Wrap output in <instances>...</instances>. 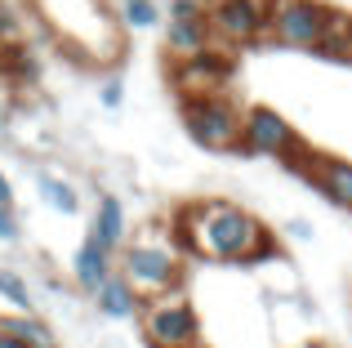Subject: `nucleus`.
I'll list each match as a JSON object with an SVG mask.
<instances>
[{
	"label": "nucleus",
	"instance_id": "18",
	"mask_svg": "<svg viewBox=\"0 0 352 348\" xmlns=\"http://www.w3.org/2000/svg\"><path fill=\"white\" fill-rule=\"evenodd\" d=\"M0 299H9L18 313H32V308H36V299H32V290H27V281L18 277L14 268H0Z\"/></svg>",
	"mask_w": 352,
	"mask_h": 348
},
{
	"label": "nucleus",
	"instance_id": "26",
	"mask_svg": "<svg viewBox=\"0 0 352 348\" xmlns=\"http://www.w3.org/2000/svg\"><path fill=\"white\" fill-rule=\"evenodd\" d=\"M0 130H5V103H0Z\"/></svg>",
	"mask_w": 352,
	"mask_h": 348
},
{
	"label": "nucleus",
	"instance_id": "27",
	"mask_svg": "<svg viewBox=\"0 0 352 348\" xmlns=\"http://www.w3.org/2000/svg\"><path fill=\"white\" fill-rule=\"evenodd\" d=\"M188 348H206V344H188Z\"/></svg>",
	"mask_w": 352,
	"mask_h": 348
},
{
	"label": "nucleus",
	"instance_id": "11",
	"mask_svg": "<svg viewBox=\"0 0 352 348\" xmlns=\"http://www.w3.org/2000/svg\"><path fill=\"white\" fill-rule=\"evenodd\" d=\"M89 241L98 246V250L116 254L120 246L129 241V224H125V206L112 197V192H103L94 206V219H89Z\"/></svg>",
	"mask_w": 352,
	"mask_h": 348
},
{
	"label": "nucleus",
	"instance_id": "22",
	"mask_svg": "<svg viewBox=\"0 0 352 348\" xmlns=\"http://www.w3.org/2000/svg\"><path fill=\"white\" fill-rule=\"evenodd\" d=\"M0 241H5V246L18 241V215H14V206H0Z\"/></svg>",
	"mask_w": 352,
	"mask_h": 348
},
{
	"label": "nucleus",
	"instance_id": "15",
	"mask_svg": "<svg viewBox=\"0 0 352 348\" xmlns=\"http://www.w3.org/2000/svg\"><path fill=\"white\" fill-rule=\"evenodd\" d=\"M36 192H41V201L54 210V215H76L80 210L76 188H72L67 179H58V174H36Z\"/></svg>",
	"mask_w": 352,
	"mask_h": 348
},
{
	"label": "nucleus",
	"instance_id": "17",
	"mask_svg": "<svg viewBox=\"0 0 352 348\" xmlns=\"http://www.w3.org/2000/svg\"><path fill=\"white\" fill-rule=\"evenodd\" d=\"M0 331H9L14 340L32 344V348H58L54 344V331L41 322L36 313H18V317H0Z\"/></svg>",
	"mask_w": 352,
	"mask_h": 348
},
{
	"label": "nucleus",
	"instance_id": "10",
	"mask_svg": "<svg viewBox=\"0 0 352 348\" xmlns=\"http://www.w3.org/2000/svg\"><path fill=\"white\" fill-rule=\"evenodd\" d=\"M285 170L303 174V179H308L326 201H335L339 210H352V161L303 148V152H294V157L285 161Z\"/></svg>",
	"mask_w": 352,
	"mask_h": 348
},
{
	"label": "nucleus",
	"instance_id": "13",
	"mask_svg": "<svg viewBox=\"0 0 352 348\" xmlns=\"http://www.w3.org/2000/svg\"><path fill=\"white\" fill-rule=\"evenodd\" d=\"M72 277H76L80 290H89V295H94V290L112 277V254L98 250V246L85 237V241H80V250L72 254Z\"/></svg>",
	"mask_w": 352,
	"mask_h": 348
},
{
	"label": "nucleus",
	"instance_id": "21",
	"mask_svg": "<svg viewBox=\"0 0 352 348\" xmlns=\"http://www.w3.org/2000/svg\"><path fill=\"white\" fill-rule=\"evenodd\" d=\"M18 41H23V27H18L14 14L0 5V45H18Z\"/></svg>",
	"mask_w": 352,
	"mask_h": 348
},
{
	"label": "nucleus",
	"instance_id": "2",
	"mask_svg": "<svg viewBox=\"0 0 352 348\" xmlns=\"http://www.w3.org/2000/svg\"><path fill=\"white\" fill-rule=\"evenodd\" d=\"M32 9L80 63H112L120 54V23L103 0H32Z\"/></svg>",
	"mask_w": 352,
	"mask_h": 348
},
{
	"label": "nucleus",
	"instance_id": "20",
	"mask_svg": "<svg viewBox=\"0 0 352 348\" xmlns=\"http://www.w3.org/2000/svg\"><path fill=\"white\" fill-rule=\"evenodd\" d=\"M120 98H125V85H120L116 76H107V80H103V89H98V103L116 112V107H120Z\"/></svg>",
	"mask_w": 352,
	"mask_h": 348
},
{
	"label": "nucleus",
	"instance_id": "14",
	"mask_svg": "<svg viewBox=\"0 0 352 348\" xmlns=\"http://www.w3.org/2000/svg\"><path fill=\"white\" fill-rule=\"evenodd\" d=\"M94 304L103 317H112V322H125V317H134L138 308H143V299L134 295V286H129L120 272H112V277L103 281V286L94 290Z\"/></svg>",
	"mask_w": 352,
	"mask_h": 348
},
{
	"label": "nucleus",
	"instance_id": "25",
	"mask_svg": "<svg viewBox=\"0 0 352 348\" xmlns=\"http://www.w3.org/2000/svg\"><path fill=\"white\" fill-rule=\"evenodd\" d=\"M0 348H32V344H23V340H14L9 331H0Z\"/></svg>",
	"mask_w": 352,
	"mask_h": 348
},
{
	"label": "nucleus",
	"instance_id": "12",
	"mask_svg": "<svg viewBox=\"0 0 352 348\" xmlns=\"http://www.w3.org/2000/svg\"><path fill=\"white\" fill-rule=\"evenodd\" d=\"M206 45H214V32H210L206 14L201 18H170L165 23V54L170 58H188V54L206 50Z\"/></svg>",
	"mask_w": 352,
	"mask_h": 348
},
{
	"label": "nucleus",
	"instance_id": "1",
	"mask_svg": "<svg viewBox=\"0 0 352 348\" xmlns=\"http://www.w3.org/2000/svg\"><path fill=\"white\" fill-rule=\"evenodd\" d=\"M174 237L183 250L210 263H263L276 254V241L245 206L232 201H192L174 215Z\"/></svg>",
	"mask_w": 352,
	"mask_h": 348
},
{
	"label": "nucleus",
	"instance_id": "4",
	"mask_svg": "<svg viewBox=\"0 0 352 348\" xmlns=\"http://www.w3.org/2000/svg\"><path fill=\"white\" fill-rule=\"evenodd\" d=\"M183 130L206 152H241V107H236V98H228L223 89H219V94L183 98Z\"/></svg>",
	"mask_w": 352,
	"mask_h": 348
},
{
	"label": "nucleus",
	"instance_id": "23",
	"mask_svg": "<svg viewBox=\"0 0 352 348\" xmlns=\"http://www.w3.org/2000/svg\"><path fill=\"white\" fill-rule=\"evenodd\" d=\"M285 232L299 237V241H308V237H312V224H308V219H285Z\"/></svg>",
	"mask_w": 352,
	"mask_h": 348
},
{
	"label": "nucleus",
	"instance_id": "24",
	"mask_svg": "<svg viewBox=\"0 0 352 348\" xmlns=\"http://www.w3.org/2000/svg\"><path fill=\"white\" fill-rule=\"evenodd\" d=\"M0 206H14V183L5 179V170H0Z\"/></svg>",
	"mask_w": 352,
	"mask_h": 348
},
{
	"label": "nucleus",
	"instance_id": "3",
	"mask_svg": "<svg viewBox=\"0 0 352 348\" xmlns=\"http://www.w3.org/2000/svg\"><path fill=\"white\" fill-rule=\"evenodd\" d=\"M120 277L134 286L138 299H156L170 295V290L188 286V268H183V246L179 237L161 232V228H147L143 237L120 246Z\"/></svg>",
	"mask_w": 352,
	"mask_h": 348
},
{
	"label": "nucleus",
	"instance_id": "5",
	"mask_svg": "<svg viewBox=\"0 0 352 348\" xmlns=\"http://www.w3.org/2000/svg\"><path fill=\"white\" fill-rule=\"evenodd\" d=\"M335 9L326 0H272L267 5V32L285 50H321V41L330 36Z\"/></svg>",
	"mask_w": 352,
	"mask_h": 348
},
{
	"label": "nucleus",
	"instance_id": "16",
	"mask_svg": "<svg viewBox=\"0 0 352 348\" xmlns=\"http://www.w3.org/2000/svg\"><path fill=\"white\" fill-rule=\"evenodd\" d=\"M116 23H120V32H147V27H156L161 23V0H116Z\"/></svg>",
	"mask_w": 352,
	"mask_h": 348
},
{
	"label": "nucleus",
	"instance_id": "9",
	"mask_svg": "<svg viewBox=\"0 0 352 348\" xmlns=\"http://www.w3.org/2000/svg\"><path fill=\"white\" fill-rule=\"evenodd\" d=\"M206 23L223 45H254L267 32V5L263 0H214L206 5Z\"/></svg>",
	"mask_w": 352,
	"mask_h": 348
},
{
	"label": "nucleus",
	"instance_id": "19",
	"mask_svg": "<svg viewBox=\"0 0 352 348\" xmlns=\"http://www.w3.org/2000/svg\"><path fill=\"white\" fill-rule=\"evenodd\" d=\"M161 14H170V18H201L206 14V0H170V5H161Z\"/></svg>",
	"mask_w": 352,
	"mask_h": 348
},
{
	"label": "nucleus",
	"instance_id": "6",
	"mask_svg": "<svg viewBox=\"0 0 352 348\" xmlns=\"http://www.w3.org/2000/svg\"><path fill=\"white\" fill-rule=\"evenodd\" d=\"M143 317V335L152 348H188V344H201V313L183 290H170V295H156V299H143L138 308Z\"/></svg>",
	"mask_w": 352,
	"mask_h": 348
},
{
	"label": "nucleus",
	"instance_id": "7",
	"mask_svg": "<svg viewBox=\"0 0 352 348\" xmlns=\"http://www.w3.org/2000/svg\"><path fill=\"white\" fill-rule=\"evenodd\" d=\"M303 148H308V143L299 139V130H294L276 107H245V112H241V152L281 161L285 166V161Z\"/></svg>",
	"mask_w": 352,
	"mask_h": 348
},
{
	"label": "nucleus",
	"instance_id": "8",
	"mask_svg": "<svg viewBox=\"0 0 352 348\" xmlns=\"http://www.w3.org/2000/svg\"><path fill=\"white\" fill-rule=\"evenodd\" d=\"M232 72H236L232 54L206 45V50L188 54V58H174L170 80H174V89H179V98H197V94H219V89L232 80Z\"/></svg>",
	"mask_w": 352,
	"mask_h": 348
}]
</instances>
